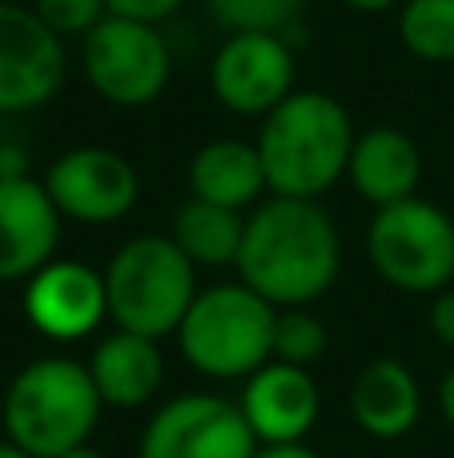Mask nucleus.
I'll return each instance as SVG.
<instances>
[{
	"mask_svg": "<svg viewBox=\"0 0 454 458\" xmlns=\"http://www.w3.org/2000/svg\"><path fill=\"white\" fill-rule=\"evenodd\" d=\"M238 282L270 306L298 310L318 301L342 269V237L318 201L262 198L246 214L238 250Z\"/></svg>",
	"mask_w": 454,
	"mask_h": 458,
	"instance_id": "f257e3e1",
	"label": "nucleus"
},
{
	"mask_svg": "<svg viewBox=\"0 0 454 458\" xmlns=\"http://www.w3.org/2000/svg\"><path fill=\"white\" fill-rule=\"evenodd\" d=\"M354 141L358 137L350 113L338 97L322 89H294L270 117H262L254 145L273 198L318 201L346 177Z\"/></svg>",
	"mask_w": 454,
	"mask_h": 458,
	"instance_id": "f03ea898",
	"label": "nucleus"
},
{
	"mask_svg": "<svg viewBox=\"0 0 454 458\" xmlns=\"http://www.w3.org/2000/svg\"><path fill=\"white\" fill-rule=\"evenodd\" d=\"M105 403L88 366L72 358H37L4 390L0 422L8 443L32 458H61L88 443Z\"/></svg>",
	"mask_w": 454,
	"mask_h": 458,
	"instance_id": "7ed1b4c3",
	"label": "nucleus"
},
{
	"mask_svg": "<svg viewBox=\"0 0 454 458\" xmlns=\"http://www.w3.org/2000/svg\"><path fill=\"white\" fill-rule=\"evenodd\" d=\"M273 322L278 306H270L246 282L206 285L177 326V346L206 378H249L273 362Z\"/></svg>",
	"mask_w": 454,
	"mask_h": 458,
	"instance_id": "20e7f679",
	"label": "nucleus"
},
{
	"mask_svg": "<svg viewBox=\"0 0 454 458\" xmlns=\"http://www.w3.org/2000/svg\"><path fill=\"white\" fill-rule=\"evenodd\" d=\"M105 293L117 330L161 342L177 334L198 298V266L177 250L173 237H129L105 266Z\"/></svg>",
	"mask_w": 454,
	"mask_h": 458,
	"instance_id": "39448f33",
	"label": "nucleus"
},
{
	"mask_svg": "<svg viewBox=\"0 0 454 458\" xmlns=\"http://www.w3.org/2000/svg\"><path fill=\"white\" fill-rule=\"evenodd\" d=\"M366 258L402 293H439L454 285V222L442 206L407 198L383 206L366 229Z\"/></svg>",
	"mask_w": 454,
	"mask_h": 458,
	"instance_id": "423d86ee",
	"label": "nucleus"
},
{
	"mask_svg": "<svg viewBox=\"0 0 454 458\" xmlns=\"http://www.w3.org/2000/svg\"><path fill=\"white\" fill-rule=\"evenodd\" d=\"M80 69L101 101L117 109H145L169 89L173 53L157 24L109 13L80 40Z\"/></svg>",
	"mask_w": 454,
	"mask_h": 458,
	"instance_id": "0eeeda50",
	"label": "nucleus"
},
{
	"mask_svg": "<svg viewBox=\"0 0 454 458\" xmlns=\"http://www.w3.org/2000/svg\"><path fill=\"white\" fill-rule=\"evenodd\" d=\"M298 81L294 48L278 32H230L209 61V89L238 117H270Z\"/></svg>",
	"mask_w": 454,
	"mask_h": 458,
	"instance_id": "6e6552de",
	"label": "nucleus"
},
{
	"mask_svg": "<svg viewBox=\"0 0 454 458\" xmlns=\"http://www.w3.org/2000/svg\"><path fill=\"white\" fill-rule=\"evenodd\" d=\"M257 438L238 403L177 394L149 419L137 458H254Z\"/></svg>",
	"mask_w": 454,
	"mask_h": 458,
	"instance_id": "1a4fd4ad",
	"label": "nucleus"
},
{
	"mask_svg": "<svg viewBox=\"0 0 454 458\" xmlns=\"http://www.w3.org/2000/svg\"><path fill=\"white\" fill-rule=\"evenodd\" d=\"M64 40L32 4L0 0V117L45 109L64 85Z\"/></svg>",
	"mask_w": 454,
	"mask_h": 458,
	"instance_id": "9d476101",
	"label": "nucleus"
},
{
	"mask_svg": "<svg viewBox=\"0 0 454 458\" xmlns=\"http://www.w3.org/2000/svg\"><path fill=\"white\" fill-rule=\"evenodd\" d=\"M45 190L61 217L80 225H113L133 214L141 198V177L109 145H77L48 165Z\"/></svg>",
	"mask_w": 454,
	"mask_h": 458,
	"instance_id": "9b49d317",
	"label": "nucleus"
},
{
	"mask_svg": "<svg viewBox=\"0 0 454 458\" xmlns=\"http://www.w3.org/2000/svg\"><path fill=\"white\" fill-rule=\"evenodd\" d=\"M24 318L53 342H80L109 318L105 269L53 258L24 282Z\"/></svg>",
	"mask_w": 454,
	"mask_h": 458,
	"instance_id": "f8f14e48",
	"label": "nucleus"
},
{
	"mask_svg": "<svg viewBox=\"0 0 454 458\" xmlns=\"http://www.w3.org/2000/svg\"><path fill=\"white\" fill-rule=\"evenodd\" d=\"M61 209L37 177H0V282H29L56 258Z\"/></svg>",
	"mask_w": 454,
	"mask_h": 458,
	"instance_id": "ddd939ff",
	"label": "nucleus"
},
{
	"mask_svg": "<svg viewBox=\"0 0 454 458\" xmlns=\"http://www.w3.org/2000/svg\"><path fill=\"white\" fill-rule=\"evenodd\" d=\"M241 414L254 430L257 446H286L306 443L322 411L318 382L306 366L290 362H265L257 374L246 378L241 390Z\"/></svg>",
	"mask_w": 454,
	"mask_h": 458,
	"instance_id": "4468645a",
	"label": "nucleus"
},
{
	"mask_svg": "<svg viewBox=\"0 0 454 458\" xmlns=\"http://www.w3.org/2000/svg\"><path fill=\"white\" fill-rule=\"evenodd\" d=\"M350 185L370 201L374 209L399 206L407 198H418L423 182V149L418 141L399 125H374L358 133L346 169Z\"/></svg>",
	"mask_w": 454,
	"mask_h": 458,
	"instance_id": "2eb2a0df",
	"label": "nucleus"
},
{
	"mask_svg": "<svg viewBox=\"0 0 454 458\" xmlns=\"http://www.w3.org/2000/svg\"><path fill=\"white\" fill-rule=\"evenodd\" d=\"M350 414L370 438H407L423 414V386L399 358H374L350 386Z\"/></svg>",
	"mask_w": 454,
	"mask_h": 458,
	"instance_id": "dca6fc26",
	"label": "nucleus"
},
{
	"mask_svg": "<svg viewBox=\"0 0 454 458\" xmlns=\"http://www.w3.org/2000/svg\"><path fill=\"white\" fill-rule=\"evenodd\" d=\"M85 366L93 374L101 403L113 406V411H137V406L153 403L161 382H165L161 346L153 338H141V334L129 330H117L97 342L93 358Z\"/></svg>",
	"mask_w": 454,
	"mask_h": 458,
	"instance_id": "f3484780",
	"label": "nucleus"
},
{
	"mask_svg": "<svg viewBox=\"0 0 454 458\" xmlns=\"http://www.w3.org/2000/svg\"><path fill=\"white\" fill-rule=\"evenodd\" d=\"M189 198L238 209V214H246L262 198H270L257 145L241 141V137L206 141L189 161Z\"/></svg>",
	"mask_w": 454,
	"mask_h": 458,
	"instance_id": "a211bd4d",
	"label": "nucleus"
},
{
	"mask_svg": "<svg viewBox=\"0 0 454 458\" xmlns=\"http://www.w3.org/2000/svg\"><path fill=\"white\" fill-rule=\"evenodd\" d=\"M246 214L189 198L173 214V242L193 266H238Z\"/></svg>",
	"mask_w": 454,
	"mask_h": 458,
	"instance_id": "6ab92c4d",
	"label": "nucleus"
},
{
	"mask_svg": "<svg viewBox=\"0 0 454 458\" xmlns=\"http://www.w3.org/2000/svg\"><path fill=\"white\" fill-rule=\"evenodd\" d=\"M399 40L426 64H454V0H402Z\"/></svg>",
	"mask_w": 454,
	"mask_h": 458,
	"instance_id": "aec40b11",
	"label": "nucleus"
},
{
	"mask_svg": "<svg viewBox=\"0 0 454 458\" xmlns=\"http://www.w3.org/2000/svg\"><path fill=\"white\" fill-rule=\"evenodd\" d=\"M206 13L225 32H278L286 37L298 29L310 0H201Z\"/></svg>",
	"mask_w": 454,
	"mask_h": 458,
	"instance_id": "412c9836",
	"label": "nucleus"
},
{
	"mask_svg": "<svg viewBox=\"0 0 454 458\" xmlns=\"http://www.w3.org/2000/svg\"><path fill=\"white\" fill-rule=\"evenodd\" d=\"M326 346H330V334L318 314H310L306 306L278 310V322H273V362H290L310 370L326 354Z\"/></svg>",
	"mask_w": 454,
	"mask_h": 458,
	"instance_id": "4be33fe9",
	"label": "nucleus"
},
{
	"mask_svg": "<svg viewBox=\"0 0 454 458\" xmlns=\"http://www.w3.org/2000/svg\"><path fill=\"white\" fill-rule=\"evenodd\" d=\"M32 13L61 40H69V37L85 40L109 16V0H32Z\"/></svg>",
	"mask_w": 454,
	"mask_h": 458,
	"instance_id": "5701e85b",
	"label": "nucleus"
},
{
	"mask_svg": "<svg viewBox=\"0 0 454 458\" xmlns=\"http://www.w3.org/2000/svg\"><path fill=\"white\" fill-rule=\"evenodd\" d=\"M189 0H109V13L117 16H129V21H145V24H161L185 8Z\"/></svg>",
	"mask_w": 454,
	"mask_h": 458,
	"instance_id": "b1692460",
	"label": "nucleus"
},
{
	"mask_svg": "<svg viewBox=\"0 0 454 458\" xmlns=\"http://www.w3.org/2000/svg\"><path fill=\"white\" fill-rule=\"evenodd\" d=\"M431 334H434V342H442V346L454 350V285L434 293V301H431Z\"/></svg>",
	"mask_w": 454,
	"mask_h": 458,
	"instance_id": "393cba45",
	"label": "nucleus"
},
{
	"mask_svg": "<svg viewBox=\"0 0 454 458\" xmlns=\"http://www.w3.org/2000/svg\"><path fill=\"white\" fill-rule=\"evenodd\" d=\"M254 458H322V454H314L306 443H286V446H257Z\"/></svg>",
	"mask_w": 454,
	"mask_h": 458,
	"instance_id": "a878e982",
	"label": "nucleus"
},
{
	"mask_svg": "<svg viewBox=\"0 0 454 458\" xmlns=\"http://www.w3.org/2000/svg\"><path fill=\"white\" fill-rule=\"evenodd\" d=\"M439 411H442V419H447L450 430H454V366L442 374V382H439Z\"/></svg>",
	"mask_w": 454,
	"mask_h": 458,
	"instance_id": "bb28decb",
	"label": "nucleus"
},
{
	"mask_svg": "<svg viewBox=\"0 0 454 458\" xmlns=\"http://www.w3.org/2000/svg\"><path fill=\"white\" fill-rule=\"evenodd\" d=\"M338 4H346L350 13H366V16H374V13H386V8L402 4V0H338Z\"/></svg>",
	"mask_w": 454,
	"mask_h": 458,
	"instance_id": "cd10ccee",
	"label": "nucleus"
},
{
	"mask_svg": "<svg viewBox=\"0 0 454 458\" xmlns=\"http://www.w3.org/2000/svg\"><path fill=\"white\" fill-rule=\"evenodd\" d=\"M61 458H109V454H105V451H97V446H77V451H69V454H61Z\"/></svg>",
	"mask_w": 454,
	"mask_h": 458,
	"instance_id": "c85d7f7f",
	"label": "nucleus"
},
{
	"mask_svg": "<svg viewBox=\"0 0 454 458\" xmlns=\"http://www.w3.org/2000/svg\"><path fill=\"white\" fill-rule=\"evenodd\" d=\"M0 458H32L29 451H21L16 443H0Z\"/></svg>",
	"mask_w": 454,
	"mask_h": 458,
	"instance_id": "c756f323",
	"label": "nucleus"
}]
</instances>
